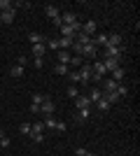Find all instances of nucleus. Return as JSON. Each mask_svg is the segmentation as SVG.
<instances>
[{"mask_svg": "<svg viewBox=\"0 0 140 156\" xmlns=\"http://www.w3.org/2000/svg\"><path fill=\"white\" fill-rule=\"evenodd\" d=\"M103 58H121V47H105Z\"/></svg>", "mask_w": 140, "mask_h": 156, "instance_id": "8", "label": "nucleus"}, {"mask_svg": "<svg viewBox=\"0 0 140 156\" xmlns=\"http://www.w3.org/2000/svg\"><path fill=\"white\" fill-rule=\"evenodd\" d=\"M96 56H98V47L93 44V42L82 47V58H96Z\"/></svg>", "mask_w": 140, "mask_h": 156, "instance_id": "4", "label": "nucleus"}, {"mask_svg": "<svg viewBox=\"0 0 140 156\" xmlns=\"http://www.w3.org/2000/svg\"><path fill=\"white\" fill-rule=\"evenodd\" d=\"M45 12H47V16H49V19H59V16H61V9H59V7H56V5H47L45 7Z\"/></svg>", "mask_w": 140, "mask_h": 156, "instance_id": "12", "label": "nucleus"}, {"mask_svg": "<svg viewBox=\"0 0 140 156\" xmlns=\"http://www.w3.org/2000/svg\"><path fill=\"white\" fill-rule=\"evenodd\" d=\"M28 42L31 44H40V42H47V40L42 37V33H28Z\"/></svg>", "mask_w": 140, "mask_h": 156, "instance_id": "18", "label": "nucleus"}, {"mask_svg": "<svg viewBox=\"0 0 140 156\" xmlns=\"http://www.w3.org/2000/svg\"><path fill=\"white\" fill-rule=\"evenodd\" d=\"M96 105H98V110H100V112H107V110H110V107H112V105L107 103V100H103V98H100V100H98V103H96Z\"/></svg>", "mask_w": 140, "mask_h": 156, "instance_id": "29", "label": "nucleus"}, {"mask_svg": "<svg viewBox=\"0 0 140 156\" xmlns=\"http://www.w3.org/2000/svg\"><path fill=\"white\" fill-rule=\"evenodd\" d=\"M75 42L84 47V44H91V37H89V35H84V33L80 30V33H77V35H75Z\"/></svg>", "mask_w": 140, "mask_h": 156, "instance_id": "19", "label": "nucleus"}, {"mask_svg": "<svg viewBox=\"0 0 140 156\" xmlns=\"http://www.w3.org/2000/svg\"><path fill=\"white\" fill-rule=\"evenodd\" d=\"M100 98H103V91H100L98 86H93V89H91V93H89V100H91V103L96 105V103L100 100Z\"/></svg>", "mask_w": 140, "mask_h": 156, "instance_id": "16", "label": "nucleus"}, {"mask_svg": "<svg viewBox=\"0 0 140 156\" xmlns=\"http://www.w3.org/2000/svg\"><path fill=\"white\" fill-rule=\"evenodd\" d=\"M68 130V124L66 121H59V124H56V133H66Z\"/></svg>", "mask_w": 140, "mask_h": 156, "instance_id": "38", "label": "nucleus"}, {"mask_svg": "<svg viewBox=\"0 0 140 156\" xmlns=\"http://www.w3.org/2000/svg\"><path fill=\"white\" fill-rule=\"evenodd\" d=\"M77 72H80V84H91L93 70H91V65H89V63H82Z\"/></svg>", "mask_w": 140, "mask_h": 156, "instance_id": "2", "label": "nucleus"}, {"mask_svg": "<svg viewBox=\"0 0 140 156\" xmlns=\"http://www.w3.org/2000/svg\"><path fill=\"white\" fill-rule=\"evenodd\" d=\"M0 137H5V133H2V130H0Z\"/></svg>", "mask_w": 140, "mask_h": 156, "instance_id": "42", "label": "nucleus"}, {"mask_svg": "<svg viewBox=\"0 0 140 156\" xmlns=\"http://www.w3.org/2000/svg\"><path fill=\"white\" fill-rule=\"evenodd\" d=\"M75 154H77V156H96V154H91L89 149H84V147H77V149H75Z\"/></svg>", "mask_w": 140, "mask_h": 156, "instance_id": "36", "label": "nucleus"}, {"mask_svg": "<svg viewBox=\"0 0 140 156\" xmlns=\"http://www.w3.org/2000/svg\"><path fill=\"white\" fill-rule=\"evenodd\" d=\"M54 110H56V103L52 98H42V105H40V114L42 117H54Z\"/></svg>", "mask_w": 140, "mask_h": 156, "instance_id": "1", "label": "nucleus"}, {"mask_svg": "<svg viewBox=\"0 0 140 156\" xmlns=\"http://www.w3.org/2000/svg\"><path fill=\"white\" fill-rule=\"evenodd\" d=\"M103 65H105V70L107 72H112L114 70V68H119V58H103Z\"/></svg>", "mask_w": 140, "mask_h": 156, "instance_id": "15", "label": "nucleus"}, {"mask_svg": "<svg viewBox=\"0 0 140 156\" xmlns=\"http://www.w3.org/2000/svg\"><path fill=\"white\" fill-rule=\"evenodd\" d=\"M105 47H121V35L110 33V35H107V44H105Z\"/></svg>", "mask_w": 140, "mask_h": 156, "instance_id": "13", "label": "nucleus"}, {"mask_svg": "<svg viewBox=\"0 0 140 156\" xmlns=\"http://www.w3.org/2000/svg\"><path fill=\"white\" fill-rule=\"evenodd\" d=\"M42 98H45V96H40V93H33L31 103H33V105H42Z\"/></svg>", "mask_w": 140, "mask_h": 156, "instance_id": "37", "label": "nucleus"}, {"mask_svg": "<svg viewBox=\"0 0 140 156\" xmlns=\"http://www.w3.org/2000/svg\"><path fill=\"white\" fill-rule=\"evenodd\" d=\"M54 72H56V75H61V77H63V75H68V72H70V68H68L66 63H56V65H54Z\"/></svg>", "mask_w": 140, "mask_h": 156, "instance_id": "21", "label": "nucleus"}, {"mask_svg": "<svg viewBox=\"0 0 140 156\" xmlns=\"http://www.w3.org/2000/svg\"><path fill=\"white\" fill-rule=\"evenodd\" d=\"M75 105H77V110H91V100H89V96H77L75 98Z\"/></svg>", "mask_w": 140, "mask_h": 156, "instance_id": "6", "label": "nucleus"}, {"mask_svg": "<svg viewBox=\"0 0 140 156\" xmlns=\"http://www.w3.org/2000/svg\"><path fill=\"white\" fill-rule=\"evenodd\" d=\"M19 133H21V135H31V124H26V121H23V124L19 126Z\"/></svg>", "mask_w": 140, "mask_h": 156, "instance_id": "34", "label": "nucleus"}, {"mask_svg": "<svg viewBox=\"0 0 140 156\" xmlns=\"http://www.w3.org/2000/svg\"><path fill=\"white\" fill-rule=\"evenodd\" d=\"M14 16H16V9H5V12H0V23H12Z\"/></svg>", "mask_w": 140, "mask_h": 156, "instance_id": "7", "label": "nucleus"}, {"mask_svg": "<svg viewBox=\"0 0 140 156\" xmlns=\"http://www.w3.org/2000/svg\"><path fill=\"white\" fill-rule=\"evenodd\" d=\"M68 98H73V100H75V98H77V96H80V89H77V86H75V84H70V86H68Z\"/></svg>", "mask_w": 140, "mask_h": 156, "instance_id": "26", "label": "nucleus"}, {"mask_svg": "<svg viewBox=\"0 0 140 156\" xmlns=\"http://www.w3.org/2000/svg\"><path fill=\"white\" fill-rule=\"evenodd\" d=\"M82 63H84V61H82V56H75V54L70 56V61H68V65H75V68H80Z\"/></svg>", "mask_w": 140, "mask_h": 156, "instance_id": "27", "label": "nucleus"}, {"mask_svg": "<svg viewBox=\"0 0 140 156\" xmlns=\"http://www.w3.org/2000/svg\"><path fill=\"white\" fill-rule=\"evenodd\" d=\"M14 2L12 0H0V12H5V9H12Z\"/></svg>", "mask_w": 140, "mask_h": 156, "instance_id": "32", "label": "nucleus"}, {"mask_svg": "<svg viewBox=\"0 0 140 156\" xmlns=\"http://www.w3.org/2000/svg\"><path fill=\"white\" fill-rule=\"evenodd\" d=\"M124 77H126V70L119 65V68H114V70H112V77H110V79H114L117 84H121V82H124Z\"/></svg>", "mask_w": 140, "mask_h": 156, "instance_id": "10", "label": "nucleus"}, {"mask_svg": "<svg viewBox=\"0 0 140 156\" xmlns=\"http://www.w3.org/2000/svg\"><path fill=\"white\" fill-rule=\"evenodd\" d=\"M31 133H42V135H45V124H42V121H33V124H31Z\"/></svg>", "mask_w": 140, "mask_h": 156, "instance_id": "24", "label": "nucleus"}, {"mask_svg": "<svg viewBox=\"0 0 140 156\" xmlns=\"http://www.w3.org/2000/svg\"><path fill=\"white\" fill-rule=\"evenodd\" d=\"M68 79H70L73 84H77V82H80V72H77V70H70V72H68Z\"/></svg>", "mask_w": 140, "mask_h": 156, "instance_id": "33", "label": "nucleus"}, {"mask_svg": "<svg viewBox=\"0 0 140 156\" xmlns=\"http://www.w3.org/2000/svg\"><path fill=\"white\" fill-rule=\"evenodd\" d=\"M23 70H26V68H23V65H12V70H9V75H12V77H23Z\"/></svg>", "mask_w": 140, "mask_h": 156, "instance_id": "22", "label": "nucleus"}, {"mask_svg": "<svg viewBox=\"0 0 140 156\" xmlns=\"http://www.w3.org/2000/svg\"><path fill=\"white\" fill-rule=\"evenodd\" d=\"M42 124H45V128H49V130H56V124H59V121H56L54 117H45V121H42Z\"/></svg>", "mask_w": 140, "mask_h": 156, "instance_id": "25", "label": "nucleus"}, {"mask_svg": "<svg viewBox=\"0 0 140 156\" xmlns=\"http://www.w3.org/2000/svg\"><path fill=\"white\" fill-rule=\"evenodd\" d=\"M70 56H73V54H70V51H59V63H66V65H68V61H70Z\"/></svg>", "mask_w": 140, "mask_h": 156, "instance_id": "28", "label": "nucleus"}, {"mask_svg": "<svg viewBox=\"0 0 140 156\" xmlns=\"http://www.w3.org/2000/svg\"><path fill=\"white\" fill-rule=\"evenodd\" d=\"M56 40H59V51H68V49L73 47V42H75L73 37H56Z\"/></svg>", "mask_w": 140, "mask_h": 156, "instance_id": "11", "label": "nucleus"}, {"mask_svg": "<svg viewBox=\"0 0 140 156\" xmlns=\"http://www.w3.org/2000/svg\"><path fill=\"white\" fill-rule=\"evenodd\" d=\"M9 144H12V140H9V137H0V149H7Z\"/></svg>", "mask_w": 140, "mask_h": 156, "instance_id": "39", "label": "nucleus"}, {"mask_svg": "<svg viewBox=\"0 0 140 156\" xmlns=\"http://www.w3.org/2000/svg\"><path fill=\"white\" fill-rule=\"evenodd\" d=\"M77 14L75 12H61V23H63V26H73V23H77Z\"/></svg>", "mask_w": 140, "mask_h": 156, "instance_id": "5", "label": "nucleus"}, {"mask_svg": "<svg viewBox=\"0 0 140 156\" xmlns=\"http://www.w3.org/2000/svg\"><path fill=\"white\" fill-rule=\"evenodd\" d=\"M28 110H31V114H40V105H33V103H31Z\"/></svg>", "mask_w": 140, "mask_h": 156, "instance_id": "41", "label": "nucleus"}, {"mask_svg": "<svg viewBox=\"0 0 140 156\" xmlns=\"http://www.w3.org/2000/svg\"><path fill=\"white\" fill-rule=\"evenodd\" d=\"M28 137H31V140H33L35 144H40L42 140H45V135H42V133H31V135H28Z\"/></svg>", "mask_w": 140, "mask_h": 156, "instance_id": "35", "label": "nucleus"}, {"mask_svg": "<svg viewBox=\"0 0 140 156\" xmlns=\"http://www.w3.org/2000/svg\"><path fill=\"white\" fill-rule=\"evenodd\" d=\"M59 30H61V37H73V40H75V30H73V26H63V23H61Z\"/></svg>", "mask_w": 140, "mask_h": 156, "instance_id": "17", "label": "nucleus"}, {"mask_svg": "<svg viewBox=\"0 0 140 156\" xmlns=\"http://www.w3.org/2000/svg\"><path fill=\"white\" fill-rule=\"evenodd\" d=\"M96 30H98V23H96L93 19H89V21H84V23H82V33H84V35H89V37H93V35H96Z\"/></svg>", "mask_w": 140, "mask_h": 156, "instance_id": "3", "label": "nucleus"}, {"mask_svg": "<svg viewBox=\"0 0 140 156\" xmlns=\"http://www.w3.org/2000/svg\"><path fill=\"white\" fill-rule=\"evenodd\" d=\"M33 65L38 70H42V68H45V58H33Z\"/></svg>", "mask_w": 140, "mask_h": 156, "instance_id": "40", "label": "nucleus"}, {"mask_svg": "<svg viewBox=\"0 0 140 156\" xmlns=\"http://www.w3.org/2000/svg\"><path fill=\"white\" fill-rule=\"evenodd\" d=\"M117 96H119V98L128 96V86L126 84H119V86H117Z\"/></svg>", "mask_w": 140, "mask_h": 156, "instance_id": "30", "label": "nucleus"}, {"mask_svg": "<svg viewBox=\"0 0 140 156\" xmlns=\"http://www.w3.org/2000/svg\"><path fill=\"white\" fill-rule=\"evenodd\" d=\"M45 51H47L45 42H40V44H33V58H45Z\"/></svg>", "mask_w": 140, "mask_h": 156, "instance_id": "14", "label": "nucleus"}, {"mask_svg": "<svg viewBox=\"0 0 140 156\" xmlns=\"http://www.w3.org/2000/svg\"><path fill=\"white\" fill-rule=\"evenodd\" d=\"M89 117H91V110H77V121L80 124H84Z\"/></svg>", "mask_w": 140, "mask_h": 156, "instance_id": "23", "label": "nucleus"}, {"mask_svg": "<svg viewBox=\"0 0 140 156\" xmlns=\"http://www.w3.org/2000/svg\"><path fill=\"white\" fill-rule=\"evenodd\" d=\"M45 47H47V49H54V51H59V40H47Z\"/></svg>", "mask_w": 140, "mask_h": 156, "instance_id": "31", "label": "nucleus"}, {"mask_svg": "<svg viewBox=\"0 0 140 156\" xmlns=\"http://www.w3.org/2000/svg\"><path fill=\"white\" fill-rule=\"evenodd\" d=\"M100 84H103V86H98V89H100V91H105V93H107V91H117V86H119L114 79H103Z\"/></svg>", "mask_w": 140, "mask_h": 156, "instance_id": "9", "label": "nucleus"}, {"mask_svg": "<svg viewBox=\"0 0 140 156\" xmlns=\"http://www.w3.org/2000/svg\"><path fill=\"white\" fill-rule=\"evenodd\" d=\"M103 100H107V103H110V105H114V103H117V100H119V96H117V91H103Z\"/></svg>", "mask_w": 140, "mask_h": 156, "instance_id": "20", "label": "nucleus"}]
</instances>
